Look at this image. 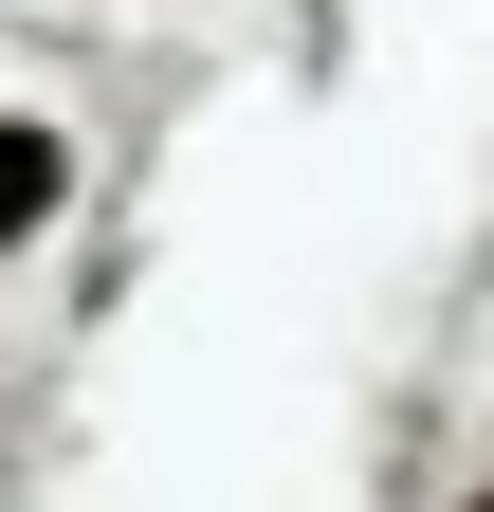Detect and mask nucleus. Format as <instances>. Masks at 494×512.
Masks as SVG:
<instances>
[{
	"instance_id": "f03ea898",
	"label": "nucleus",
	"mask_w": 494,
	"mask_h": 512,
	"mask_svg": "<svg viewBox=\"0 0 494 512\" xmlns=\"http://www.w3.org/2000/svg\"><path fill=\"white\" fill-rule=\"evenodd\" d=\"M476 512H494V494H476Z\"/></svg>"
},
{
	"instance_id": "f257e3e1",
	"label": "nucleus",
	"mask_w": 494,
	"mask_h": 512,
	"mask_svg": "<svg viewBox=\"0 0 494 512\" xmlns=\"http://www.w3.org/2000/svg\"><path fill=\"white\" fill-rule=\"evenodd\" d=\"M55 183H74V147H55L37 110H0V238H37V220H55Z\"/></svg>"
}]
</instances>
